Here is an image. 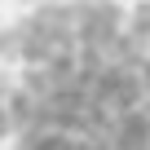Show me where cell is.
<instances>
[{
  "label": "cell",
  "instance_id": "obj_1",
  "mask_svg": "<svg viewBox=\"0 0 150 150\" xmlns=\"http://www.w3.org/2000/svg\"><path fill=\"white\" fill-rule=\"evenodd\" d=\"M13 102L18 150H150V71L66 53Z\"/></svg>",
  "mask_w": 150,
  "mask_h": 150
}]
</instances>
